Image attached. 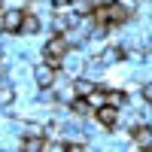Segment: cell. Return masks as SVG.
<instances>
[{
  "mask_svg": "<svg viewBox=\"0 0 152 152\" xmlns=\"http://www.w3.org/2000/svg\"><path fill=\"white\" fill-rule=\"evenodd\" d=\"M0 34H3V18H0Z\"/></svg>",
  "mask_w": 152,
  "mask_h": 152,
  "instance_id": "4fadbf2b",
  "label": "cell"
},
{
  "mask_svg": "<svg viewBox=\"0 0 152 152\" xmlns=\"http://www.w3.org/2000/svg\"><path fill=\"white\" fill-rule=\"evenodd\" d=\"M140 94H143L146 100H152V79H146V82L140 85Z\"/></svg>",
  "mask_w": 152,
  "mask_h": 152,
  "instance_id": "8fae6325",
  "label": "cell"
},
{
  "mask_svg": "<svg viewBox=\"0 0 152 152\" xmlns=\"http://www.w3.org/2000/svg\"><path fill=\"white\" fill-rule=\"evenodd\" d=\"M97 58L104 61V67H107V70H110V67H119L122 61H125V49H122L119 43H113V46L107 43V46H104V49L97 52Z\"/></svg>",
  "mask_w": 152,
  "mask_h": 152,
  "instance_id": "277c9868",
  "label": "cell"
},
{
  "mask_svg": "<svg viewBox=\"0 0 152 152\" xmlns=\"http://www.w3.org/2000/svg\"><path fill=\"white\" fill-rule=\"evenodd\" d=\"M15 85H0V110H6V107H12V104H15Z\"/></svg>",
  "mask_w": 152,
  "mask_h": 152,
  "instance_id": "9c48e42d",
  "label": "cell"
},
{
  "mask_svg": "<svg viewBox=\"0 0 152 152\" xmlns=\"http://www.w3.org/2000/svg\"><path fill=\"white\" fill-rule=\"evenodd\" d=\"M43 31V18L37 15V12H28L24 15V24H21V37H37Z\"/></svg>",
  "mask_w": 152,
  "mask_h": 152,
  "instance_id": "52a82bcc",
  "label": "cell"
},
{
  "mask_svg": "<svg viewBox=\"0 0 152 152\" xmlns=\"http://www.w3.org/2000/svg\"><path fill=\"white\" fill-rule=\"evenodd\" d=\"M82 21V15L73 9V3H61V6H55V12H52V31H58V34H67L70 28H76V24Z\"/></svg>",
  "mask_w": 152,
  "mask_h": 152,
  "instance_id": "6da1fadb",
  "label": "cell"
},
{
  "mask_svg": "<svg viewBox=\"0 0 152 152\" xmlns=\"http://www.w3.org/2000/svg\"><path fill=\"white\" fill-rule=\"evenodd\" d=\"M43 140H46V137H24V140H21V149H28V152H40V149H43Z\"/></svg>",
  "mask_w": 152,
  "mask_h": 152,
  "instance_id": "30bf717a",
  "label": "cell"
},
{
  "mask_svg": "<svg viewBox=\"0 0 152 152\" xmlns=\"http://www.w3.org/2000/svg\"><path fill=\"white\" fill-rule=\"evenodd\" d=\"M70 110H73V116H79V119H94V107L88 104V97H76L73 104H70Z\"/></svg>",
  "mask_w": 152,
  "mask_h": 152,
  "instance_id": "ba28073f",
  "label": "cell"
},
{
  "mask_svg": "<svg viewBox=\"0 0 152 152\" xmlns=\"http://www.w3.org/2000/svg\"><path fill=\"white\" fill-rule=\"evenodd\" d=\"M61 3H73V0H55V6H61Z\"/></svg>",
  "mask_w": 152,
  "mask_h": 152,
  "instance_id": "7c38bea8",
  "label": "cell"
},
{
  "mask_svg": "<svg viewBox=\"0 0 152 152\" xmlns=\"http://www.w3.org/2000/svg\"><path fill=\"white\" fill-rule=\"evenodd\" d=\"M24 15H28V9H21V6H3V12H0V18H3V31H9V34H21Z\"/></svg>",
  "mask_w": 152,
  "mask_h": 152,
  "instance_id": "7a4b0ae2",
  "label": "cell"
},
{
  "mask_svg": "<svg viewBox=\"0 0 152 152\" xmlns=\"http://www.w3.org/2000/svg\"><path fill=\"white\" fill-rule=\"evenodd\" d=\"M128 149H152V125H137L131 131V146Z\"/></svg>",
  "mask_w": 152,
  "mask_h": 152,
  "instance_id": "5b68a950",
  "label": "cell"
},
{
  "mask_svg": "<svg viewBox=\"0 0 152 152\" xmlns=\"http://www.w3.org/2000/svg\"><path fill=\"white\" fill-rule=\"evenodd\" d=\"M119 116H122V110H119V107H113V104H104V107H100V110L94 113V119H97L100 125H104L107 131H113V128H116Z\"/></svg>",
  "mask_w": 152,
  "mask_h": 152,
  "instance_id": "8992f818",
  "label": "cell"
},
{
  "mask_svg": "<svg viewBox=\"0 0 152 152\" xmlns=\"http://www.w3.org/2000/svg\"><path fill=\"white\" fill-rule=\"evenodd\" d=\"M58 73H61V70L52 67V64H46V61L34 64V82H37V88H49V85H55Z\"/></svg>",
  "mask_w": 152,
  "mask_h": 152,
  "instance_id": "3957f363",
  "label": "cell"
}]
</instances>
